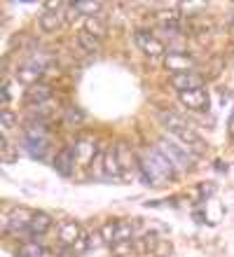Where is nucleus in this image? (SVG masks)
<instances>
[{
    "mask_svg": "<svg viewBox=\"0 0 234 257\" xmlns=\"http://www.w3.org/2000/svg\"><path fill=\"white\" fill-rule=\"evenodd\" d=\"M82 227L77 222H73V220H68V222L61 224V231H59V241L61 245H70V248H75V243L82 238Z\"/></svg>",
    "mask_w": 234,
    "mask_h": 257,
    "instance_id": "nucleus-12",
    "label": "nucleus"
},
{
    "mask_svg": "<svg viewBox=\"0 0 234 257\" xmlns=\"http://www.w3.org/2000/svg\"><path fill=\"white\" fill-rule=\"evenodd\" d=\"M24 145H26V150L31 152L33 157H38V159H42V157L47 155V148H49V141H24Z\"/></svg>",
    "mask_w": 234,
    "mask_h": 257,
    "instance_id": "nucleus-21",
    "label": "nucleus"
},
{
    "mask_svg": "<svg viewBox=\"0 0 234 257\" xmlns=\"http://www.w3.org/2000/svg\"><path fill=\"white\" fill-rule=\"evenodd\" d=\"M77 45H80L85 52H89V54H96L101 49V40H96L94 35L87 33V31H80V33H77Z\"/></svg>",
    "mask_w": 234,
    "mask_h": 257,
    "instance_id": "nucleus-18",
    "label": "nucleus"
},
{
    "mask_svg": "<svg viewBox=\"0 0 234 257\" xmlns=\"http://www.w3.org/2000/svg\"><path fill=\"white\" fill-rule=\"evenodd\" d=\"M171 87L178 91V94H185V91H194V89L204 87V75H199L197 70L194 73H181L171 77Z\"/></svg>",
    "mask_w": 234,
    "mask_h": 257,
    "instance_id": "nucleus-6",
    "label": "nucleus"
},
{
    "mask_svg": "<svg viewBox=\"0 0 234 257\" xmlns=\"http://www.w3.org/2000/svg\"><path fill=\"white\" fill-rule=\"evenodd\" d=\"M113 148H115V155H117V162H120L122 173L129 169H138V159L134 157V150H131V145H129L127 141L115 143Z\"/></svg>",
    "mask_w": 234,
    "mask_h": 257,
    "instance_id": "nucleus-10",
    "label": "nucleus"
},
{
    "mask_svg": "<svg viewBox=\"0 0 234 257\" xmlns=\"http://www.w3.org/2000/svg\"><path fill=\"white\" fill-rule=\"evenodd\" d=\"M75 148V155H77V162L80 164H87L94 162V152H96V143L92 138H80V141L73 145Z\"/></svg>",
    "mask_w": 234,
    "mask_h": 257,
    "instance_id": "nucleus-15",
    "label": "nucleus"
},
{
    "mask_svg": "<svg viewBox=\"0 0 234 257\" xmlns=\"http://www.w3.org/2000/svg\"><path fill=\"white\" fill-rule=\"evenodd\" d=\"M75 164H77V155H75V148H63L59 155L54 157V169L56 173L63 178H70L75 171Z\"/></svg>",
    "mask_w": 234,
    "mask_h": 257,
    "instance_id": "nucleus-7",
    "label": "nucleus"
},
{
    "mask_svg": "<svg viewBox=\"0 0 234 257\" xmlns=\"http://www.w3.org/2000/svg\"><path fill=\"white\" fill-rule=\"evenodd\" d=\"M75 7H77V12L85 14V17H99V12L103 10V3H92V0H77V3H73Z\"/></svg>",
    "mask_w": 234,
    "mask_h": 257,
    "instance_id": "nucleus-19",
    "label": "nucleus"
},
{
    "mask_svg": "<svg viewBox=\"0 0 234 257\" xmlns=\"http://www.w3.org/2000/svg\"><path fill=\"white\" fill-rule=\"evenodd\" d=\"M101 238H103V243L108 245H115V234H117V222H106L101 227Z\"/></svg>",
    "mask_w": 234,
    "mask_h": 257,
    "instance_id": "nucleus-24",
    "label": "nucleus"
},
{
    "mask_svg": "<svg viewBox=\"0 0 234 257\" xmlns=\"http://www.w3.org/2000/svg\"><path fill=\"white\" fill-rule=\"evenodd\" d=\"M134 40H136V45H138L140 52H143L145 56H150V59L162 56L164 52H167V45H164L154 33H150V31H136Z\"/></svg>",
    "mask_w": 234,
    "mask_h": 257,
    "instance_id": "nucleus-5",
    "label": "nucleus"
},
{
    "mask_svg": "<svg viewBox=\"0 0 234 257\" xmlns=\"http://www.w3.org/2000/svg\"><path fill=\"white\" fill-rule=\"evenodd\" d=\"M35 210L28 208H14L10 215L5 217V234H28V227H31V220H33Z\"/></svg>",
    "mask_w": 234,
    "mask_h": 257,
    "instance_id": "nucleus-4",
    "label": "nucleus"
},
{
    "mask_svg": "<svg viewBox=\"0 0 234 257\" xmlns=\"http://www.w3.org/2000/svg\"><path fill=\"white\" fill-rule=\"evenodd\" d=\"M17 252H19V257H40V255H45V252H47V248H42V245H38L33 241V243L21 245Z\"/></svg>",
    "mask_w": 234,
    "mask_h": 257,
    "instance_id": "nucleus-23",
    "label": "nucleus"
},
{
    "mask_svg": "<svg viewBox=\"0 0 234 257\" xmlns=\"http://www.w3.org/2000/svg\"><path fill=\"white\" fill-rule=\"evenodd\" d=\"M52 98V87L47 84V82H38L33 87L26 89V96H24V101L33 108V105H42V103H49Z\"/></svg>",
    "mask_w": 234,
    "mask_h": 257,
    "instance_id": "nucleus-8",
    "label": "nucleus"
},
{
    "mask_svg": "<svg viewBox=\"0 0 234 257\" xmlns=\"http://www.w3.org/2000/svg\"><path fill=\"white\" fill-rule=\"evenodd\" d=\"M134 236V224L131 222H117V234H115V245L129 243Z\"/></svg>",
    "mask_w": 234,
    "mask_h": 257,
    "instance_id": "nucleus-20",
    "label": "nucleus"
},
{
    "mask_svg": "<svg viewBox=\"0 0 234 257\" xmlns=\"http://www.w3.org/2000/svg\"><path fill=\"white\" fill-rule=\"evenodd\" d=\"M227 134L234 138V112H232V115H229V122H227Z\"/></svg>",
    "mask_w": 234,
    "mask_h": 257,
    "instance_id": "nucleus-26",
    "label": "nucleus"
},
{
    "mask_svg": "<svg viewBox=\"0 0 234 257\" xmlns=\"http://www.w3.org/2000/svg\"><path fill=\"white\" fill-rule=\"evenodd\" d=\"M52 215L49 213H45V210H35L33 213V220H31V227H28V236H42V234H47V231L52 229Z\"/></svg>",
    "mask_w": 234,
    "mask_h": 257,
    "instance_id": "nucleus-11",
    "label": "nucleus"
},
{
    "mask_svg": "<svg viewBox=\"0 0 234 257\" xmlns=\"http://www.w3.org/2000/svg\"><path fill=\"white\" fill-rule=\"evenodd\" d=\"M17 122H19V115H17V112H12L10 108H3V110H0V124H3V134H7V131H10V128H12Z\"/></svg>",
    "mask_w": 234,
    "mask_h": 257,
    "instance_id": "nucleus-22",
    "label": "nucleus"
},
{
    "mask_svg": "<svg viewBox=\"0 0 234 257\" xmlns=\"http://www.w3.org/2000/svg\"><path fill=\"white\" fill-rule=\"evenodd\" d=\"M181 103L190 110H206L208 108V91L204 87L194 89V91H185V94H178Z\"/></svg>",
    "mask_w": 234,
    "mask_h": 257,
    "instance_id": "nucleus-9",
    "label": "nucleus"
},
{
    "mask_svg": "<svg viewBox=\"0 0 234 257\" xmlns=\"http://www.w3.org/2000/svg\"><path fill=\"white\" fill-rule=\"evenodd\" d=\"M82 31H87L89 35H94L96 40L103 42V38L108 35V24L101 17H89V19H85V28Z\"/></svg>",
    "mask_w": 234,
    "mask_h": 257,
    "instance_id": "nucleus-17",
    "label": "nucleus"
},
{
    "mask_svg": "<svg viewBox=\"0 0 234 257\" xmlns=\"http://www.w3.org/2000/svg\"><path fill=\"white\" fill-rule=\"evenodd\" d=\"M157 150H160L162 155L167 157L169 162L174 164V169L178 171V173H183V171H190L194 166V164H192L194 155L185 148V145H181L178 141H174L171 136H162L160 141H157Z\"/></svg>",
    "mask_w": 234,
    "mask_h": 257,
    "instance_id": "nucleus-2",
    "label": "nucleus"
},
{
    "mask_svg": "<svg viewBox=\"0 0 234 257\" xmlns=\"http://www.w3.org/2000/svg\"><path fill=\"white\" fill-rule=\"evenodd\" d=\"M24 141H49V128L45 119H31L24 126Z\"/></svg>",
    "mask_w": 234,
    "mask_h": 257,
    "instance_id": "nucleus-13",
    "label": "nucleus"
},
{
    "mask_svg": "<svg viewBox=\"0 0 234 257\" xmlns=\"http://www.w3.org/2000/svg\"><path fill=\"white\" fill-rule=\"evenodd\" d=\"M138 171H140V178H143L145 185L167 183V180L171 183V180L178 178V171L174 169V164L157 150V145H154V148H147L145 157L138 159Z\"/></svg>",
    "mask_w": 234,
    "mask_h": 257,
    "instance_id": "nucleus-1",
    "label": "nucleus"
},
{
    "mask_svg": "<svg viewBox=\"0 0 234 257\" xmlns=\"http://www.w3.org/2000/svg\"><path fill=\"white\" fill-rule=\"evenodd\" d=\"M103 176H108V178H120L122 176V169H120V162H117V155H115V148L103 152Z\"/></svg>",
    "mask_w": 234,
    "mask_h": 257,
    "instance_id": "nucleus-16",
    "label": "nucleus"
},
{
    "mask_svg": "<svg viewBox=\"0 0 234 257\" xmlns=\"http://www.w3.org/2000/svg\"><path fill=\"white\" fill-rule=\"evenodd\" d=\"M164 68L171 70L174 75L194 73V68H197V59L190 56L187 52H183V49H171V52L164 56Z\"/></svg>",
    "mask_w": 234,
    "mask_h": 257,
    "instance_id": "nucleus-3",
    "label": "nucleus"
},
{
    "mask_svg": "<svg viewBox=\"0 0 234 257\" xmlns=\"http://www.w3.org/2000/svg\"><path fill=\"white\" fill-rule=\"evenodd\" d=\"M181 10H206V3H187L181 5Z\"/></svg>",
    "mask_w": 234,
    "mask_h": 257,
    "instance_id": "nucleus-25",
    "label": "nucleus"
},
{
    "mask_svg": "<svg viewBox=\"0 0 234 257\" xmlns=\"http://www.w3.org/2000/svg\"><path fill=\"white\" fill-rule=\"evenodd\" d=\"M63 10H66V7H63ZM61 24H63V12L45 10V12L38 17V26H40V31H45V33H54V31H59Z\"/></svg>",
    "mask_w": 234,
    "mask_h": 257,
    "instance_id": "nucleus-14",
    "label": "nucleus"
}]
</instances>
